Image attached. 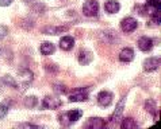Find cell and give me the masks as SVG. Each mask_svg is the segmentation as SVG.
I'll return each mask as SVG.
<instances>
[{
    "mask_svg": "<svg viewBox=\"0 0 161 129\" xmlns=\"http://www.w3.org/2000/svg\"><path fill=\"white\" fill-rule=\"evenodd\" d=\"M81 116H83V110H80V109L69 110V112H65L64 114L60 116V122H61V125H64V127H69V125H72L73 122L77 121V120H80Z\"/></svg>",
    "mask_w": 161,
    "mask_h": 129,
    "instance_id": "cell-1",
    "label": "cell"
},
{
    "mask_svg": "<svg viewBox=\"0 0 161 129\" xmlns=\"http://www.w3.org/2000/svg\"><path fill=\"white\" fill-rule=\"evenodd\" d=\"M83 12L86 16H96L99 12V3L96 0H87L83 6Z\"/></svg>",
    "mask_w": 161,
    "mask_h": 129,
    "instance_id": "cell-2",
    "label": "cell"
},
{
    "mask_svg": "<svg viewBox=\"0 0 161 129\" xmlns=\"http://www.w3.org/2000/svg\"><path fill=\"white\" fill-rule=\"evenodd\" d=\"M88 100V89L87 87H77L72 92V94L69 96L70 102H83Z\"/></svg>",
    "mask_w": 161,
    "mask_h": 129,
    "instance_id": "cell-3",
    "label": "cell"
},
{
    "mask_svg": "<svg viewBox=\"0 0 161 129\" xmlns=\"http://www.w3.org/2000/svg\"><path fill=\"white\" fill-rule=\"evenodd\" d=\"M137 26H138L137 20L134 19V17H131V16L125 17V19L120 22V28H122V31L123 32H126V34H130V32H133V31H136Z\"/></svg>",
    "mask_w": 161,
    "mask_h": 129,
    "instance_id": "cell-4",
    "label": "cell"
},
{
    "mask_svg": "<svg viewBox=\"0 0 161 129\" xmlns=\"http://www.w3.org/2000/svg\"><path fill=\"white\" fill-rule=\"evenodd\" d=\"M62 105V101L57 97H52V96H46L42 101V106L45 109H57Z\"/></svg>",
    "mask_w": 161,
    "mask_h": 129,
    "instance_id": "cell-5",
    "label": "cell"
},
{
    "mask_svg": "<svg viewBox=\"0 0 161 129\" xmlns=\"http://www.w3.org/2000/svg\"><path fill=\"white\" fill-rule=\"evenodd\" d=\"M111 102H113V93L107 92V90H103L100 92L99 94H97V104L103 108H107V106L111 105Z\"/></svg>",
    "mask_w": 161,
    "mask_h": 129,
    "instance_id": "cell-6",
    "label": "cell"
},
{
    "mask_svg": "<svg viewBox=\"0 0 161 129\" xmlns=\"http://www.w3.org/2000/svg\"><path fill=\"white\" fill-rule=\"evenodd\" d=\"M19 75H20V79H22V83H19L18 89L22 87V89H26V86H29L31 81H33V73L30 72L27 69H23L19 72Z\"/></svg>",
    "mask_w": 161,
    "mask_h": 129,
    "instance_id": "cell-7",
    "label": "cell"
},
{
    "mask_svg": "<svg viewBox=\"0 0 161 129\" xmlns=\"http://www.w3.org/2000/svg\"><path fill=\"white\" fill-rule=\"evenodd\" d=\"M104 127H106V121L99 117H95V118L92 117L84 124V128H88V129H103Z\"/></svg>",
    "mask_w": 161,
    "mask_h": 129,
    "instance_id": "cell-8",
    "label": "cell"
},
{
    "mask_svg": "<svg viewBox=\"0 0 161 129\" xmlns=\"http://www.w3.org/2000/svg\"><path fill=\"white\" fill-rule=\"evenodd\" d=\"M158 66H160V58H157V57L147 58V59L144 62L145 72H154V70L158 69Z\"/></svg>",
    "mask_w": 161,
    "mask_h": 129,
    "instance_id": "cell-9",
    "label": "cell"
},
{
    "mask_svg": "<svg viewBox=\"0 0 161 129\" xmlns=\"http://www.w3.org/2000/svg\"><path fill=\"white\" fill-rule=\"evenodd\" d=\"M153 47V41L149 37H141L138 39V48L141 51H149Z\"/></svg>",
    "mask_w": 161,
    "mask_h": 129,
    "instance_id": "cell-10",
    "label": "cell"
},
{
    "mask_svg": "<svg viewBox=\"0 0 161 129\" xmlns=\"http://www.w3.org/2000/svg\"><path fill=\"white\" fill-rule=\"evenodd\" d=\"M75 46V39L72 37H69V35H66V37H62L61 38V41H60V47H61V50H64V51H69V50H72Z\"/></svg>",
    "mask_w": 161,
    "mask_h": 129,
    "instance_id": "cell-11",
    "label": "cell"
},
{
    "mask_svg": "<svg viewBox=\"0 0 161 129\" xmlns=\"http://www.w3.org/2000/svg\"><path fill=\"white\" fill-rule=\"evenodd\" d=\"M93 59V55H92V52L89 51V50H81L79 52V62L81 65H88V63H91Z\"/></svg>",
    "mask_w": 161,
    "mask_h": 129,
    "instance_id": "cell-12",
    "label": "cell"
},
{
    "mask_svg": "<svg viewBox=\"0 0 161 129\" xmlns=\"http://www.w3.org/2000/svg\"><path fill=\"white\" fill-rule=\"evenodd\" d=\"M120 8V4L117 2V0H107L104 4V10L108 14H117Z\"/></svg>",
    "mask_w": 161,
    "mask_h": 129,
    "instance_id": "cell-13",
    "label": "cell"
},
{
    "mask_svg": "<svg viewBox=\"0 0 161 129\" xmlns=\"http://www.w3.org/2000/svg\"><path fill=\"white\" fill-rule=\"evenodd\" d=\"M133 58H134V51L130 47H125L119 54V59L122 62H131Z\"/></svg>",
    "mask_w": 161,
    "mask_h": 129,
    "instance_id": "cell-14",
    "label": "cell"
},
{
    "mask_svg": "<svg viewBox=\"0 0 161 129\" xmlns=\"http://www.w3.org/2000/svg\"><path fill=\"white\" fill-rule=\"evenodd\" d=\"M125 102H126V98H123L119 101V104L117 105V109H115V112L113 113V116H111V118H110V121H117V120L119 118V116L122 114V112H123V108H125Z\"/></svg>",
    "mask_w": 161,
    "mask_h": 129,
    "instance_id": "cell-15",
    "label": "cell"
},
{
    "mask_svg": "<svg viewBox=\"0 0 161 129\" xmlns=\"http://www.w3.org/2000/svg\"><path fill=\"white\" fill-rule=\"evenodd\" d=\"M54 50H56L54 44L50 42H45L41 44V47H39V51H41V54H43V55H50L52 52H54Z\"/></svg>",
    "mask_w": 161,
    "mask_h": 129,
    "instance_id": "cell-16",
    "label": "cell"
},
{
    "mask_svg": "<svg viewBox=\"0 0 161 129\" xmlns=\"http://www.w3.org/2000/svg\"><path fill=\"white\" fill-rule=\"evenodd\" d=\"M65 31H68V27H66V26L62 27L61 26V27H46L43 30V32L47 35H58V34L65 32Z\"/></svg>",
    "mask_w": 161,
    "mask_h": 129,
    "instance_id": "cell-17",
    "label": "cell"
},
{
    "mask_svg": "<svg viewBox=\"0 0 161 129\" xmlns=\"http://www.w3.org/2000/svg\"><path fill=\"white\" fill-rule=\"evenodd\" d=\"M120 128L122 129H136V128H138V124L134 121V118L127 117V118H123L122 124H120Z\"/></svg>",
    "mask_w": 161,
    "mask_h": 129,
    "instance_id": "cell-18",
    "label": "cell"
},
{
    "mask_svg": "<svg viewBox=\"0 0 161 129\" xmlns=\"http://www.w3.org/2000/svg\"><path fill=\"white\" fill-rule=\"evenodd\" d=\"M2 83L3 85H6L8 87H14V89H18V83L14 78L11 77V75H4V77L2 78Z\"/></svg>",
    "mask_w": 161,
    "mask_h": 129,
    "instance_id": "cell-19",
    "label": "cell"
},
{
    "mask_svg": "<svg viewBox=\"0 0 161 129\" xmlns=\"http://www.w3.org/2000/svg\"><path fill=\"white\" fill-rule=\"evenodd\" d=\"M10 101H3L0 102V120L4 118L8 113V110H10Z\"/></svg>",
    "mask_w": 161,
    "mask_h": 129,
    "instance_id": "cell-20",
    "label": "cell"
},
{
    "mask_svg": "<svg viewBox=\"0 0 161 129\" xmlns=\"http://www.w3.org/2000/svg\"><path fill=\"white\" fill-rule=\"evenodd\" d=\"M145 109L147 110V112H150L152 114H154L156 117H157V108H156V104H154V101L153 100H149V101H146L145 102Z\"/></svg>",
    "mask_w": 161,
    "mask_h": 129,
    "instance_id": "cell-21",
    "label": "cell"
},
{
    "mask_svg": "<svg viewBox=\"0 0 161 129\" xmlns=\"http://www.w3.org/2000/svg\"><path fill=\"white\" fill-rule=\"evenodd\" d=\"M38 104V100H37V97L35 96H30V97H26L25 98V105L27 106V108H35Z\"/></svg>",
    "mask_w": 161,
    "mask_h": 129,
    "instance_id": "cell-22",
    "label": "cell"
},
{
    "mask_svg": "<svg viewBox=\"0 0 161 129\" xmlns=\"http://www.w3.org/2000/svg\"><path fill=\"white\" fill-rule=\"evenodd\" d=\"M8 34V28L6 26H0V39H3Z\"/></svg>",
    "mask_w": 161,
    "mask_h": 129,
    "instance_id": "cell-23",
    "label": "cell"
},
{
    "mask_svg": "<svg viewBox=\"0 0 161 129\" xmlns=\"http://www.w3.org/2000/svg\"><path fill=\"white\" fill-rule=\"evenodd\" d=\"M54 90L57 92V93H65V86L64 85H56V87H54Z\"/></svg>",
    "mask_w": 161,
    "mask_h": 129,
    "instance_id": "cell-24",
    "label": "cell"
},
{
    "mask_svg": "<svg viewBox=\"0 0 161 129\" xmlns=\"http://www.w3.org/2000/svg\"><path fill=\"white\" fill-rule=\"evenodd\" d=\"M12 2H14V0H0V6H2V7H7V6H10Z\"/></svg>",
    "mask_w": 161,
    "mask_h": 129,
    "instance_id": "cell-25",
    "label": "cell"
},
{
    "mask_svg": "<svg viewBox=\"0 0 161 129\" xmlns=\"http://www.w3.org/2000/svg\"><path fill=\"white\" fill-rule=\"evenodd\" d=\"M19 127H22V128H39V125H34V124H20Z\"/></svg>",
    "mask_w": 161,
    "mask_h": 129,
    "instance_id": "cell-26",
    "label": "cell"
}]
</instances>
